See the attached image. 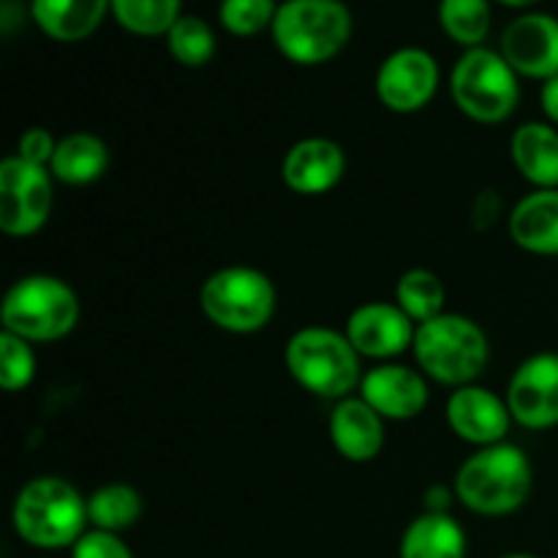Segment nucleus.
<instances>
[{
  "mask_svg": "<svg viewBox=\"0 0 558 558\" xmlns=\"http://www.w3.org/2000/svg\"><path fill=\"white\" fill-rule=\"evenodd\" d=\"M3 330L27 343H52L71 336L80 322V298L58 276L33 272L5 292L0 305Z\"/></svg>",
  "mask_w": 558,
  "mask_h": 558,
  "instance_id": "6",
  "label": "nucleus"
},
{
  "mask_svg": "<svg viewBox=\"0 0 558 558\" xmlns=\"http://www.w3.org/2000/svg\"><path fill=\"white\" fill-rule=\"evenodd\" d=\"M385 423L387 420L363 398L349 396L332 403L327 434L343 461L371 463L385 447Z\"/></svg>",
  "mask_w": 558,
  "mask_h": 558,
  "instance_id": "17",
  "label": "nucleus"
},
{
  "mask_svg": "<svg viewBox=\"0 0 558 558\" xmlns=\"http://www.w3.org/2000/svg\"><path fill=\"white\" fill-rule=\"evenodd\" d=\"M512 243L534 256H558V189H534L507 218Z\"/></svg>",
  "mask_w": 558,
  "mask_h": 558,
  "instance_id": "18",
  "label": "nucleus"
},
{
  "mask_svg": "<svg viewBox=\"0 0 558 558\" xmlns=\"http://www.w3.org/2000/svg\"><path fill=\"white\" fill-rule=\"evenodd\" d=\"M396 305L414 325L436 319V316L445 314L447 305L445 281L434 270H428V267H412V270H407L398 278Z\"/></svg>",
  "mask_w": 558,
  "mask_h": 558,
  "instance_id": "24",
  "label": "nucleus"
},
{
  "mask_svg": "<svg viewBox=\"0 0 558 558\" xmlns=\"http://www.w3.org/2000/svg\"><path fill=\"white\" fill-rule=\"evenodd\" d=\"M505 401L515 425L548 430L558 425V352H537L510 376Z\"/></svg>",
  "mask_w": 558,
  "mask_h": 558,
  "instance_id": "11",
  "label": "nucleus"
},
{
  "mask_svg": "<svg viewBox=\"0 0 558 558\" xmlns=\"http://www.w3.org/2000/svg\"><path fill=\"white\" fill-rule=\"evenodd\" d=\"M276 11V0H221L218 22L229 36L254 38L262 31H270Z\"/></svg>",
  "mask_w": 558,
  "mask_h": 558,
  "instance_id": "28",
  "label": "nucleus"
},
{
  "mask_svg": "<svg viewBox=\"0 0 558 558\" xmlns=\"http://www.w3.org/2000/svg\"><path fill=\"white\" fill-rule=\"evenodd\" d=\"M439 60L423 47H401L381 60L374 90L385 109L396 114H414L434 101L439 90Z\"/></svg>",
  "mask_w": 558,
  "mask_h": 558,
  "instance_id": "10",
  "label": "nucleus"
},
{
  "mask_svg": "<svg viewBox=\"0 0 558 558\" xmlns=\"http://www.w3.org/2000/svg\"><path fill=\"white\" fill-rule=\"evenodd\" d=\"M357 396L392 423L420 417L430 401L428 376L401 363H379L363 374Z\"/></svg>",
  "mask_w": 558,
  "mask_h": 558,
  "instance_id": "15",
  "label": "nucleus"
},
{
  "mask_svg": "<svg viewBox=\"0 0 558 558\" xmlns=\"http://www.w3.org/2000/svg\"><path fill=\"white\" fill-rule=\"evenodd\" d=\"M352 31V11L343 0H283L270 36L289 63L322 65L347 49Z\"/></svg>",
  "mask_w": 558,
  "mask_h": 558,
  "instance_id": "4",
  "label": "nucleus"
},
{
  "mask_svg": "<svg viewBox=\"0 0 558 558\" xmlns=\"http://www.w3.org/2000/svg\"><path fill=\"white\" fill-rule=\"evenodd\" d=\"M109 145L90 131H71L60 136L54 156L49 161V172L58 183L65 185H90L107 174Z\"/></svg>",
  "mask_w": 558,
  "mask_h": 558,
  "instance_id": "21",
  "label": "nucleus"
},
{
  "mask_svg": "<svg viewBox=\"0 0 558 558\" xmlns=\"http://www.w3.org/2000/svg\"><path fill=\"white\" fill-rule=\"evenodd\" d=\"M112 11V0H31V16L52 41H85Z\"/></svg>",
  "mask_w": 558,
  "mask_h": 558,
  "instance_id": "20",
  "label": "nucleus"
},
{
  "mask_svg": "<svg viewBox=\"0 0 558 558\" xmlns=\"http://www.w3.org/2000/svg\"><path fill=\"white\" fill-rule=\"evenodd\" d=\"M71 558H134V550L123 543L120 534L87 529L71 548Z\"/></svg>",
  "mask_w": 558,
  "mask_h": 558,
  "instance_id": "30",
  "label": "nucleus"
},
{
  "mask_svg": "<svg viewBox=\"0 0 558 558\" xmlns=\"http://www.w3.org/2000/svg\"><path fill=\"white\" fill-rule=\"evenodd\" d=\"M466 532L450 512H428L414 518L401 537V558H466Z\"/></svg>",
  "mask_w": 558,
  "mask_h": 558,
  "instance_id": "22",
  "label": "nucleus"
},
{
  "mask_svg": "<svg viewBox=\"0 0 558 558\" xmlns=\"http://www.w3.org/2000/svg\"><path fill=\"white\" fill-rule=\"evenodd\" d=\"M534 469L512 441L480 447L456 472V499L483 518L512 515L532 496Z\"/></svg>",
  "mask_w": 558,
  "mask_h": 558,
  "instance_id": "1",
  "label": "nucleus"
},
{
  "mask_svg": "<svg viewBox=\"0 0 558 558\" xmlns=\"http://www.w3.org/2000/svg\"><path fill=\"white\" fill-rule=\"evenodd\" d=\"M360 360L363 357L352 347L347 332L322 325L300 327L283 349L289 376L305 392L332 403L360 390L363 381Z\"/></svg>",
  "mask_w": 558,
  "mask_h": 558,
  "instance_id": "3",
  "label": "nucleus"
},
{
  "mask_svg": "<svg viewBox=\"0 0 558 558\" xmlns=\"http://www.w3.org/2000/svg\"><path fill=\"white\" fill-rule=\"evenodd\" d=\"M501 558H539V556H532V554H507V556H501Z\"/></svg>",
  "mask_w": 558,
  "mask_h": 558,
  "instance_id": "34",
  "label": "nucleus"
},
{
  "mask_svg": "<svg viewBox=\"0 0 558 558\" xmlns=\"http://www.w3.org/2000/svg\"><path fill=\"white\" fill-rule=\"evenodd\" d=\"M439 25L458 47H483L490 33V0H439Z\"/></svg>",
  "mask_w": 558,
  "mask_h": 558,
  "instance_id": "26",
  "label": "nucleus"
},
{
  "mask_svg": "<svg viewBox=\"0 0 558 558\" xmlns=\"http://www.w3.org/2000/svg\"><path fill=\"white\" fill-rule=\"evenodd\" d=\"M445 417L452 434L477 450L507 441V434L515 423L505 398L483 385H466L452 390L447 398Z\"/></svg>",
  "mask_w": 558,
  "mask_h": 558,
  "instance_id": "14",
  "label": "nucleus"
},
{
  "mask_svg": "<svg viewBox=\"0 0 558 558\" xmlns=\"http://www.w3.org/2000/svg\"><path fill=\"white\" fill-rule=\"evenodd\" d=\"M142 494L129 483H107L87 496V518L90 529L123 534L136 526L142 518Z\"/></svg>",
  "mask_w": 558,
  "mask_h": 558,
  "instance_id": "23",
  "label": "nucleus"
},
{
  "mask_svg": "<svg viewBox=\"0 0 558 558\" xmlns=\"http://www.w3.org/2000/svg\"><path fill=\"white\" fill-rule=\"evenodd\" d=\"M11 523L22 543L38 550L74 548L90 529L87 499L63 477H33L16 494Z\"/></svg>",
  "mask_w": 558,
  "mask_h": 558,
  "instance_id": "2",
  "label": "nucleus"
},
{
  "mask_svg": "<svg viewBox=\"0 0 558 558\" xmlns=\"http://www.w3.org/2000/svg\"><path fill=\"white\" fill-rule=\"evenodd\" d=\"M417 368L439 385H477L490 360V343L483 327L463 314H441L417 325L412 343Z\"/></svg>",
  "mask_w": 558,
  "mask_h": 558,
  "instance_id": "5",
  "label": "nucleus"
},
{
  "mask_svg": "<svg viewBox=\"0 0 558 558\" xmlns=\"http://www.w3.org/2000/svg\"><path fill=\"white\" fill-rule=\"evenodd\" d=\"M539 109H543L545 120L558 129V76L543 82V87H539Z\"/></svg>",
  "mask_w": 558,
  "mask_h": 558,
  "instance_id": "32",
  "label": "nucleus"
},
{
  "mask_svg": "<svg viewBox=\"0 0 558 558\" xmlns=\"http://www.w3.org/2000/svg\"><path fill=\"white\" fill-rule=\"evenodd\" d=\"M510 158L532 189H558V129L548 120L518 125L510 140Z\"/></svg>",
  "mask_w": 558,
  "mask_h": 558,
  "instance_id": "19",
  "label": "nucleus"
},
{
  "mask_svg": "<svg viewBox=\"0 0 558 558\" xmlns=\"http://www.w3.org/2000/svg\"><path fill=\"white\" fill-rule=\"evenodd\" d=\"M278 292L270 276L251 265L210 272L199 289V308L213 327L232 336H254L276 316Z\"/></svg>",
  "mask_w": 558,
  "mask_h": 558,
  "instance_id": "7",
  "label": "nucleus"
},
{
  "mask_svg": "<svg viewBox=\"0 0 558 558\" xmlns=\"http://www.w3.org/2000/svg\"><path fill=\"white\" fill-rule=\"evenodd\" d=\"M347 174V153L336 140L305 136L294 142L281 161V180L300 196L330 194Z\"/></svg>",
  "mask_w": 558,
  "mask_h": 558,
  "instance_id": "16",
  "label": "nucleus"
},
{
  "mask_svg": "<svg viewBox=\"0 0 558 558\" xmlns=\"http://www.w3.org/2000/svg\"><path fill=\"white\" fill-rule=\"evenodd\" d=\"M183 0H112V16L125 33L142 38L167 36L180 20Z\"/></svg>",
  "mask_w": 558,
  "mask_h": 558,
  "instance_id": "25",
  "label": "nucleus"
},
{
  "mask_svg": "<svg viewBox=\"0 0 558 558\" xmlns=\"http://www.w3.org/2000/svg\"><path fill=\"white\" fill-rule=\"evenodd\" d=\"M54 178L49 167L9 156L0 163V229L9 238H33L52 216Z\"/></svg>",
  "mask_w": 558,
  "mask_h": 558,
  "instance_id": "9",
  "label": "nucleus"
},
{
  "mask_svg": "<svg viewBox=\"0 0 558 558\" xmlns=\"http://www.w3.org/2000/svg\"><path fill=\"white\" fill-rule=\"evenodd\" d=\"M496 3L510 5V9H532V5H537L539 0H496Z\"/></svg>",
  "mask_w": 558,
  "mask_h": 558,
  "instance_id": "33",
  "label": "nucleus"
},
{
  "mask_svg": "<svg viewBox=\"0 0 558 558\" xmlns=\"http://www.w3.org/2000/svg\"><path fill=\"white\" fill-rule=\"evenodd\" d=\"M36 352L33 343L11 332H0V385L5 392H22L36 379Z\"/></svg>",
  "mask_w": 558,
  "mask_h": 558,
  "instance_id": "29",
  "label": "nucleus"
},
{
  "mask_svg": "<svg viewBox=\"0 0 558 558\" xmlns=\"http://www.w3.org/2000/svg\"><path fill=\"white\" fill-rule=\"evenodd\" d=\"M343 332L349 336L360 357L376 360V363H392L409 352L414 343L417 325L398 308L396 303L374 300L363 303L349 314Z\"/></svg>",
  "mask_w": 558,
  "mask_h": 558,
  "instance_id": "12",
  "label": "nucleus"
},
{
  "mask_svg": "<svg viewBox=\"0 0 558 558\" xmlns=\"http://www.w3.org/2000/svg\"><path fill=\"white\" fill-rule=\"evenodd\" d=\"M163 38H167L169 54L185 69H202L216 58V31L202 16L183 14Z\"/></svg>",
  "mask_w": 558,
  "mask_h": 558,
  "instance_id": "27",
  "label": "nucleus"
},
{
  "mask_svg": "<svg viewBox=\"0 0 558 558\" xmlns=\"http://www.w3.org/2000/svg\"><path fill=\"white\" fill-rule=\"evenodd\" d=\"M501 54L518 76L548 82L558 76V16L526 11L501 33Z\"/></svg>",
  "mask_w": 558,
  "mask_h": 558,
  "instance_id": "13",
  "label": "nucleus"
},
{
  "mask_svg": "<svg viewBox=\"0 0 558 558\" xmlns=\"http://www.w3.org/2000/svg\"><path fill=\"white\" fill-rule=\"evenodd\" d=\"M450 96L474 123H505L521 104V76L501 52L474 47L466 49L452 65Z\"/></svg>",
  "mask_w": 558,
  "mask_h": 558,
  "instance_id": "8",
  "label": "nucleus"
},
{
  "mask_svg": "<svg viewBox=\"0 0 558 558\" xmlns=\"http://www.w3.org/2000/svg\"><path fill=\"white\" fill-rule=\"evenodd\" d=\"M54 147H58V140H54L47 129H41V125H33V129H27L25 134L20 136L14 156L25 158V161L31 163H38V167H49V161H52L54 156Z\"/></svg>",
  "mask_w": 558,
  "mask_h": 558,
  "instance_id": "31",
  "label": "nucleus"
}]
</instances>
